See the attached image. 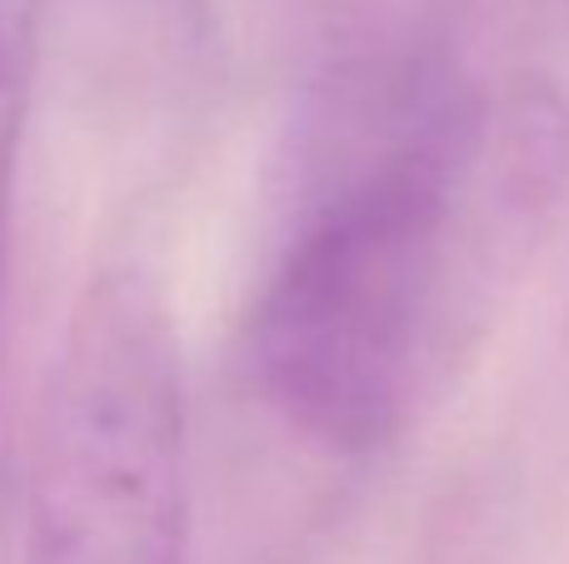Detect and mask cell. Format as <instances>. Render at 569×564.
I'll use <instances>...</instances> for the list:
<instances>
[{"instance_id": "obj_1", "label": "cell", "mask_w": 569, "mask_h": 564, "mask_svg": "<svg viewBox=\"0 0 569 564\" xmlns=\"http://www.w3.org/2000/svg\"><path fill=\"white\" fill-rule=\"evenodd\" d=\"M515 125L495 130L445 50L360 60L325 90L246 315L250 380L305 445L380 455L410 425Z\"/></svg>"}, {"instance_id": "obj_2", "label": "cell", "mask_w": 569, "mask_h": 564, "mask_svg": "<svg viewBox=\"0 0 569 564\" xmlns=\"http://www.w3.org/2000/svg\"><path fill=\"white\" fill-rule=\"evenodd\" d=\"M180 330L146 270L110 265L66 310L26 460V564H190Z\"/></svg>"}, {"instance_id": "obj_3", "label": "cell", "mask_w": 569, "mask_h": 564, "mask_svg": "<svg viewBox=\"0 0 569 564\" xmlns=\"http://www.w3.org/2000/svg\"><path fill=\"white\" fill-rule=\"evenodd\" d=\"M50 0H0V310L10 285V250H16L20 175H26L30 95H36L40 40H46Z\"/></svg>"}]
</instances>
